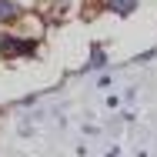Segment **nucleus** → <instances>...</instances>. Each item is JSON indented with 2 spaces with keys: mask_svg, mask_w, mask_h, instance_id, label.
Returning a JSON list of instances; mask_svg holds the SVG:
<instances>
[{
  "mask_svg": "<svg viewBox=\"0 0 157 157\" xmlns=\"http://www.w3.org/2000/svg\"><path fill=\"white\" fill-rule=\"evenodd\" d=\"M90 63H94V67H100V63H104V54H100L97 47H94V57H90Z\"/></svg>",
  "mask_w": 157,
  "mask_h": 157,
  "instance_id": "nucleus-4",
  "label": "nucleus"
},
{
  "mask_svg": "<svg viewBox=\"0 0 157 157\" xmlns=\"http://www.w3.org/2000/svg\"><path fill=\"white\" fill-rule=\"evenodd\" d=\"M0 47H3V54H7V57H17V54H30V50H33V44L13 40V37H3V40H0Z\"/></svg>",
  "mask_w": 157,
  "mask_h": 157,
  "instance_id": "nucleus-1",
  "label": "nucleus"
},
{
  "mask_svg": "<svg viewBox=\"0 0 157 157\" xmlns=\"http://www.w3.org/2000/svg\"><path fill=\"white\" fill-rule=\"evenodd\" d=\"M107 7H110L114 13H130V10L137 7V0H107Z\"/></svg>",
  "mask_w": 157,
  "mask_h": 157,
  "instance_id": "nucleus-2",
  "label": "nucleus"
},
{
  "mask_svg": "<svg viewBox=\"0 0 157 157\" xmlns=\"http://www.w3.org/2000/svg\"><path fill=\"white\" fill-rule=\"evenodd\" d=\"M10 17H17V3L13 0H0V20H10Z\"/></svg>",
  "mask_w": 157,
  "mask_h": 157,
  "instance_id": "nucleus-3",
  "label": "nucleus"
}]
</instances>
